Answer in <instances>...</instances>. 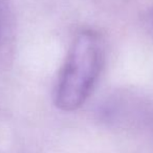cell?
I'll list each match as a JSON object with an SVG mask.
<instances>
[{"label":"cell","mask_w":153,"mask_h":153,"mask_svg":"<svg viewBox=\"0 0 153 153\" xmlns=\"http://www.w3.org/2000/svg\"><path fill=\"white\" fill-rule=\"evenodd\" d=\"M104 62L100 36L83 30L72 42L55 89V104L63 111H74L90 96Z\"/></svg>","instance_id":"obj_1"}]
</instances>
